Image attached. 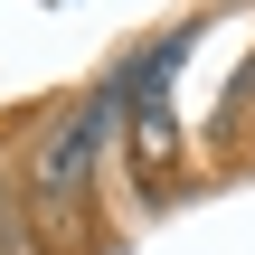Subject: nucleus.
<instances>
[{"mask_svg": "<svg viewBox=\"0 0 255 255\" xmlns=\"http://www.w3.org/2000/svg\"><path fill=\"white\" fill-rule=\"evenodd\" d=\"M123 132V95H114V76L85 95V104H57L38 132H28V180H19V199H28V237L47 255L76 246V227H85V208H95V180H104V142Z\"/></svg>", "mask_w": 255, "mask_h": 255, "instance_id": "nucleus-1", "label": "nucleus"}, {"mask_svg": "<svg viewBox=\"0 0 255 255\" xmlns=\"http://www.w3.org/2000/svg\"><path fill=\"white\" fill-rule=\"evenodd\" d=\"M19 246H38V237H28V199H19V180L0 170V255H19Z\"/></svg>", "mask_w": 255, "mask_h": 255, "instance_id": "nucleus-2", "label": "nucleus"}, {"mask_svg": "<svg viewBox=\"0 0 255 255\" xmlns=\"http://www.w3.org/2000/svg\"><path fill=\"white\" fill-rule=\"evenodd\" d=\"M237 104H246V123H255V57H246V85H237Z\"/></svg>", "mask_w": 255, "mask_h": 255, "instance_id": "nucleus-3", "label": "nucleus"}, {"mask_svg": "<svg viewBox=\"0 0 255 255\" xmlns=\"http://www.w3.org/2000/svg\"><path fill=\"white\" fill-rule=\"evenodd\" d=\"M19 255H47V246H19Z\"/></svg>", "mask_w": 255, "mask_h": 255, "instance_id": "nucleus-4", "label": "nucleus"}]
</instances>
